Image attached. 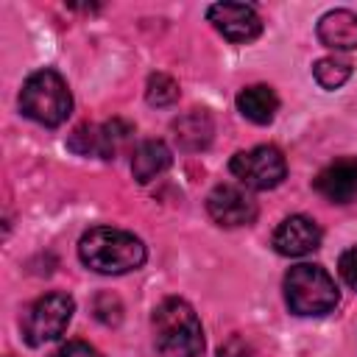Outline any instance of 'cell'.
<instances>
[{"mask_svg":"<svg viewBox=\"0 0 357 357\" xmlns=\"http://www.w3.org/2000/svg\"><path fill=\"white\" fill-rule=\"evenodd\" d=\"M318 39L329 50H357V14L349 8L326 11L318 20Z\"/></svg>","mask_w":357,"mask_h":357,"instance_id":"cell-12","label":"cell"},{"mask_svg":"<svg viewBox=\"0 0 357 357\" xmlns=\"http://www.w3.org/2000/svg\"><path fill=\"white\" fill-rule=\"evenodd\" d=\"M20 109L25 117L36 120L39 126L56 128L73 112V95L67 81L56 70H36L25 78L20 89Z\"/></svg>","mask_w":357,"mask_h":357,"instance_id":"cell-4","label":"cell"},{"mask_svg":"<svg viewBox=\"0 0 357 357\" xmlns=\"http://www.w3.org/2000/svg\"><path fill=\"white\" fill-rule=\"evenodd\" d=\"M206 20L215 25L218 33L237 45H245L262 33V20L257 8L245 3H215L206 8Z\"/></svg>","mask_w":357,"mask_h":357,"instance_id":"cell-9","label":"cell"},{"mask_svg":"<svg viewBox=\"0 0 357 357\" xmlns=\"http://www.w3.org/2000/svg\"><path fill=\"white\" fill-rule=\"evenodd\" d=\"M53 357H103L95 346H89V343H84V340H70V343H64Z\"/></svg>","mask_w":357,"mask_h":357,"instance_id":"cell-19","label":"cell"},{"mask_svg":"<svg viewBox=\"0 0 357 357\" xmlns=\"http://www.w3.org/2000/svg\"><path fill=\"white\" fill-rule=\"evenodd\" d=\"M206 212H209V218L218 226L237 229V226L254 223V218H257V201L251 198V192L245 187L218 184L206 195Z\"/></svg>","mask_w":357,"mask_h":357,"instance_id":"cell-8","label":"cell"},{"mask_svg":"<svg viewBox=\"0 0 357 357\" xmlns=\"http://www.w3.org/2000/svg\"><path fill=\"white\" fill-rule=\"evenodd\" d=\"M173 131H176V142L184 151H201V148L209 145L215 126H212V117L204 109H192V112H187L184 117H178L173 123Z\"/></svg>","mask_w":357,"mask_h":357,"instance_id":"cell-15","label":"cell"},{"mask_svg":"<svg viewBox=\"0 0 357 357\" xmlns=\"http://www.w3.org/2000/svg\"><path fill=\"white\" fill-rule=\"evenodd\" d=\"M312 75L315 81L324 86V89H337L349 81L351 75V64L346 59H337V56H326V59H318L315 67H312Z\"/></svg>","mask_w":357,"mask_h":357,"instance_id":"cell-16","label":"cell"},{"mask_svg":"<svg viewBox=\"0 0 357 357\" xmlns=\"http://www.w3.org/2000/svg\"><path fill=\"white\" fill-rule=\"evenodd\" d=\"M237 109L245 120L257 123V126H268L276 112H279V98L271 86L265 84H254V86H245L240 95H237Z\"/></svg>","mask_w":357,"mask_h":357,"instance_id":"cell-13","label":"cell"},{"mask_svg":"<svg viewBox=\"0 0 357 357\" xmlns=\"http://www.w3.org/2000/svg\"><path fill=\"white\" fill-rule=\"evenodd\" d=\"M153 343L162 357H201L204 329L184 298H165L153 310Z\"/></svg>","mask_w":357,"mask_h":357,"instance_id":"cell-2","label":"cell"},{"mask_svg":"<svg viewBox=\"0 0 357 357\" xmlns=\"http://www.w3.org/2000/svg\"><path fill=\"white\" fill-rule=\"evenodd\" d=\"M337 268H340L343 282H346L351 290H357V245H351V248H346V251L340 254Z\"/></svg>","mask_w":357,"mask_h":357,"instance_id":"cell-18","label":"cell"},{"mask_svg":"<svg viewBox=\"0 0 357 357\" xmlns=\"http://www.w3.org/2000/svg\"><path fill=\"white\" fill-rule=\"evenodd\" d=\"M75 312V301L67 293H47L39 296L33 304L25 307L20 326L28 346H45L64 335L70 318Z\"/></svg>","mask_w":357,"mask_h":357,"instance_id":"cell-5","label":"cell"},{"mask_svg":"<svg viewBox=\"0 0 357 357\" xmlns=\"http://www.w3.org/2000/svg\"><path fill=\"white\" fill-rule=\"evenodd\" d=\"M78 257L86 268L106 273V276H120L142 268L148 251L139 237H134L126 229L114 226H95L84 231L78 240Z\"/></svg>","mask_w":357,"mask_h":357,"instance_id":"cell-1","label":"cell"},{"mask_svg":"<svg viewBox=\"0 0 357 357\" xmlns=\"http://www.w3.org/2000/svg\"><path fill=\"white\" fill-rule=\"evenodd\" d=\"M134 128L123 120H112L103 126H78L70 137V148L81 156L98 153L103 159H114L131 139Z\"/></svg>","mask_w":357,"mask_h":357,"instance_id":"cell-7","label":"cell"},{"mask_svg":"<svg viewBox=\"0 0 357 357\" xmlns=\"http://www.w3.org/2000/svg\"><path fill=\"white\" fill-rule=\"evenodd\" d=\"M315 190L332 204H349L357 195V159L346 156L326 165L315 178Z\"/></svg>","mask_w":357,"mask_h":357,"instance_id":"cell-11","label":"cell"},{"mask_svg":"<svg viewBox=\"0 0 357 357\" xmlns=\"http://www.w3.org/2000/svg\"><path fill=\"white\" fill-rule=\"evenodd\" d=\"M284 301L290 312L304 318H318L337 307L340 293L335 279L326 273V268L301 262L284 273Z\"/></svg>","mask_w":357,"mask_h":357,"instance_id":"cell-3","label":"cell"},{"mask_svg":"<svg viewBox=\"0 0 357 357\" xmlns=\"http://www.w3.org/2000/svg\"><path fill=\"white\" fill-rule=\"evenodd\" d=\"M173 162L170 148L162 139H148L142 145H137L134 156H131V173L139 184H148L151 178H156L159 173H165Z\"/></svg>","mask_w":357,"mask_h":357,"instance_id":"cell-14","label":"cell"},{"mask_svg":"<svg viewBox=\"0 0 357 357\" xmlns=\"http://www.w3.org/2000/svg\"><path fill=\"white\" fill-rule=\"evenodd\" d=\"M271 243L282 257H304L321 245V229L307 215H290L276 226Z\"/></svg>","mask_w":357,"mask_h":357,"instance_id":"cell-10","label":"cell"},{"mask_svg":"<svg viewBox=\"0 0 357 357\" xmlns=\"http://www.w3.org/2000/svg\"><path fill=\"white\" fill-rule=\"evenodd\" d=\"M145 98L151 106H170L176 98H178V84L165 75V73H156L148 78V89H145Z\"/></svg>","mask_w":357,"mask_h":357,"instance_id":"cell-17","label":"cell"},{"mask_svg":"<svg viewBox=\"0 0 357 357\" xmlns=\"http://www.w3.org/2000/svg\"><path fill=\"white\" fill-rule=\"evenodd\" d=\"M231 176L248 190H273L287 176V162L279 148L257 145L251 151H240L229 162Z\"/></svg>","mask_w":357,"mask_h":357,"instance_id":"cell-6","label":"cell"},{"mask_svg":"<svg viewBox=\"0 0 357 357\" xmlns=\"http://www.w3.org/2000/svg\"><path fill=\"white\" fill-rule=\"evenodd\" d=\"M220 357H254V351L243 337H231L226 346H220Z\"/></svg>","mask_w":357,"mask_h":357,"instance_id":"cell-20","label":"cell"}]
</instances>
